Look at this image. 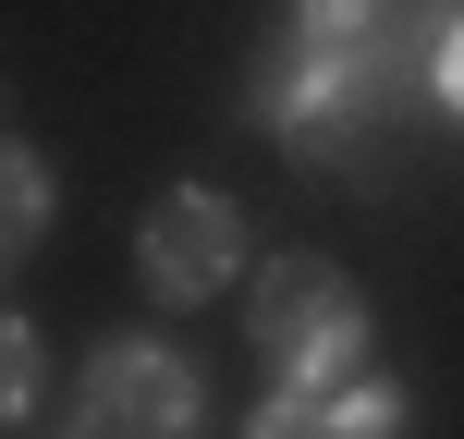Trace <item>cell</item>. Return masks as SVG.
Returning a JSON list of instances; mask_svg holds the SVG:
<instances>
[{
  "label": "cell",
  "instance_id": "2",
  "mask_svg": "<svg viewBox=\"0 0 464 439\" xmlns=\"http://www.w3.org/2000/svg\"><path fill=\"white\" fill-rule=\"evenodd\" d=\"M196 415H208V391H196V367L171 342H98L62 427H86V439H184Z\"/></svg>",
  "mask_w": 464,
  "mask_h": 439
},
{
  "label": "cell",
  "instance_id": "6",
  "mask_svg": "<svg viewBox=\"0 0 464 439\" xmlns=\"http://www.w3.org/2000/svg\"><path fill=\"white\" fill-rule=\"evenodd\" d=\"M37 391H49V342L24 318H0V427H37Z\"/></svg>",
  "mask_w": 464,
  "mask_h": 439
},
{
  "label": "cell",
  "instance_id": "1",
  "mask_svg": "<svg viewBox=\"0 0 464 439\" xmlns=\"http://www.w3.org/2000/svg\"><path fill=\"white\" fill-rule=\"evenodd\" d=\"M245 342L269 378H294V391H330V378L367 367V293H354L330 256H269L245 293Z\"/></svg>",
  "mask_w": 464,
  "mask_h": 439
},
{
  "label": "cell",
  "instance_id": "5",
  "mask_svg": "<svg viewBox=\"0 0 464 439\" xmlns=\"http://www.w3.org/2000/svg\"><path fill=\"white\" fill-rule=\"evenodd\" d=\"M49 208H62V184H49V159H37V147H13V135H0V269H24V256H37Z\"/></svg>",
  "mask_w": 464,
  "mask_h": 439
},
{
  "label": "cell",
  "instance_id": "4",
  "mask_svg": "<svg viewBox=\"0 0 464 439\" xmlns=\"http://www.w3.org/2000/svg\"><path fill=\"white\" fill-rule=\"evenodd\" d=\"M403 415H416L403 378H367V367H354V378H330V391H294V378H281L245 427H256V439H392Z\"/></svg>",
  "mask_w": 464,
  "mask_h": 439
},
{
  "label": "cell",
  "instance_id": "8",
  "mask_svg": "<svg viewBox=\"0 0 464 439\" xmlns=\"http://www.w3.org/2000/svg\"><path fill=\"white\" fill-rule=\"evenodd\" d=\"M440 110L464 122V0H452V24H440Z\"/></svg>",
  "mask_w": 464,
  "mask_h": 439
},
{
  "label": "cell",
  "instance_id": "3",
  "mask_svg": "<svg viewBox=\"0 0 464 439\" xmlns=\"http://www.w3.org/2000/svg\"><path fill=\"white\" fill-rule=\"evenodd\" d=\"M232 269H245V208L220 184H171L135 220V281L160 305H208V293H232Z\"/></svg>",
  "mask_w": 464,
  "mask_h": 439
},
{
  "label": "cell",
  "instance_id": "7",
  "mask_svg": "<svg viewBox=\"0 0 464 439\" xmlns=\"http://www.w3.org/2000/svg\"><path fill=\"white\" fill-rule=\"evenodd\" d=\"M379 13H392V0H294L305 37H354V24H379Z\"/></svg>",
  "mask_w": 464,
  "mask_h": 439
}]
</instances>
